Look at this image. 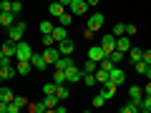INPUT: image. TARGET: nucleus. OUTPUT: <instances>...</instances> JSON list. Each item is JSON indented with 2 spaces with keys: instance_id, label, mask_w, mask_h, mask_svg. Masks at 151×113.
<instances>
[{
  "instance_id": "nucleus-1",
  "label": "nucleus",
  "mask_w": 151,
  "mask_h": 113,
  "mask_svg": "<svg viewBox=\"0 0 151 113\" xmlns=\"http://www.w3.org/2000/svg\"><path fill=\"white\" fill-rule=\"evenodd\" d=\"M33 55V45L25 43V40H18L15 43V60H30Z\"/></svg>"
},
{
  "instance_id": "nucleus-2",
  "label": "nucleus",
  "mask_w": 151,
  "mask_h": 113,
  "mask_svg": "<svg viewBox=\"0 0 151 113\" xmlns=\"http://www.w3.org/2000/svg\"><path fill=\"white\" fill-rule=\"evenodd\" d=\"M65 81H68L70 86H76V83H81V81H83V70L78 68L76 63H70L68 68H65Z\"/></svg>"
},
{
  "instance_id": "nucleus-3",
  "label": "nucleus",
  "mask_w": 151,
  "mask_h": 113,
  "mask_svg": "<svg viewBox=\"0 0 151 113\" xmlns=\"http://www.w3.org/2000/svg\"><path fill=\"white\" fill-rule=\"evenodd\" d=\"M25 30H28V23H23V20H20V23H15L13 28H8V38L18 43V40H23V35H25Z\"/></svg>"
},
{
  "instance_id": "nucleus-4",
  "label": "nucleus",
  "mask_w": 151,
  "mask_h": 113,
  "mask_svg": "<svg viewBox=\"0 0 151 113\" xmlns=\"http://www.w3.org/2000/svg\"><path fill=\"white\" fill-rule=\"evenodd\" d=\"M68 8H70V13H73V18H78V15H86L91 5H88L86 0H70Z\"/></svg>"
},
{
  "instance_id": "nucleus-5",
  "label": "nucleus",
  "mask_w": 151,
  "mask_h": 113,
  "mask_svg": "<svg viewBox=\"0 0 151 113\" xmlns=\"http://www.w3.org/2000/svg\"><path fill=\"white\" fill-rule=\"evenodd\" d=\"M43 58L48 60V65H55V60L60 58V50H58V45H45V48H43Z\"/></svg>"
},
{
  "instance_id": "nucleus-6",
  "label": "nucleus",
  "mask_w": 151,
  "mask_h": 113,
  "mask_svg": "<svg viewBox=\"0 0 151 113\" xmlns=\"http://www.w3.org/2000/svg\"><path fill=\"white\" fill-rule=\"evenodd\" d=\"M98 45H101V48L106 50V55H108L111 50H116V35H113V33H106V35L101 38V43H98Z\"/></svg>"
},
{
  "instance_id": "nucleus-7",
  "label": "nucleus",
  "mask_w": 151,
  "mask_h": 113,
  "mask_svg": "<svg viewBox=\"0 0 151 113\" xmlns=\"http://www.w3.org/2000/svg\"><path fill=\"white\" fill-rule=\"evenodd\" d=\"M108 81H111V83H116V86H121V83L126 81V73L119 68V65H113V68L108 70Z\"/></svg>"
},
{
  "instance_id": "nucleus-8",
  "label": "nucleus",
  "mask_w": 151,
  "mask_h": 113,
  "mask_svg": "<svg viewBox=\"0 0 151 113\" xmlns=\"http://www.w3.org/2000/svg\"><path fill=\"white\" fill-rule=\"evenodd\" d=\"M30 65L35 70H45L48 68V60L43 58V53H35V50H33V55H30Z\"/></svg>"
},
{
  "instance_id": "nucleus-9",
  "label": "nucleus",
  "mask_w": 151,
  "mask_h": 113,
  "mask_svg": "<svg viewBox=\"0 0 151 113\" xmlns=\"http://www.w3.org/2000/svg\"><path fill=\"white\" fill-rule=\"evenodd\" d=\"M86 28H91L93 33H96V30H101V28H103V13H93V15L88 18Z\"/></svg>"
},
{
  "instance_id": "nucleus-10",
  "label": "nucleus",
  "mask_w": 151,
  "mask_h": 113,
  "mask_svg": "<svg viewBox=\"0 0 151 113\" xmlns=\"http://www.w3.org/2000/svg\"><path fill=\"white\" fill-rule=\"evenodd\" d=\"M55 45H58L60 55H73V50H76V40H70V38H65V40H60Z\"/></svg>"
},
{
  "instance_id": "nucleus-11",
  "label": "nucleus",
  "mask_w": 151,
  "mask_h": 113,
  "mask_svg": "<svg viewBox=\"0 0 151 113\" xmlns=\"http://www.w3.org/2000/svg\"><path fill=\"white\" fill-rule=\"evenodd\" d=\"M25 106H28V101H25V98H23V96H15L10 103H8V113H18L20 108H25Z\"/></svg>"
},
{
  "instance_id": "nucleus-12",
  "label": "nucleus",
  "mask_w": 151,
  "mask_h": 113,
  "mask_svg": "<svg viewBox=\"0 0 151 113\" xmlns=\"http://www.w3.org/2000/svg\"><path fill=\"white\" fill-rule=\"evenodd\" d=\"M88 58L96 60V63H101V60L106 58V50H103L101 45H91V48H88Z\"/></svg>"
},
{
  "instance_id": "nucleus-13",
  "label": "nucleus",
  "mask_w": 151,
  "mask_h": 113,
  "mask_svg": "<svg viewBox=\"0 0 151 113\" xmlns=\"http://www.w3.org/2000/svg\"><path fill=\"white\" fill-rule=\"evenodd\" d=\"M98 93H101V96L106 98V101H111V98L116 96V83H111V81H108V83H103V86H101V91H98Z\"/></svg>"
},
{
  "instance_id": "nucleus-14",
  "label": "nucleus",
  "mask_w": 151,
  "mask_h": 113,
  "mask_svg": "<svg viewBox=\"0 0 151 113\" xmlns=\"http://www.w3.org/2000/svg\"><path fill=\"white\" fill-rule=\"evenodd\" d=\"M129 48H131V38L129 35H119V38H116V50L129 53Z\"/></svg>"
},
{
  "instance_id": "nucleus-15",
  "label": "nucleus",
  "mask_w": 151,
  "mask_h": 113,
  "mask_svg": "<svg viewBox=\"0 0 151 113\" xmlns=\"http://www.w3.org/2000/svg\"><path fill=\"white\" fill-rule=\"evenodd\" d=\"M0 25L13 28V25H15V15H13L10 10H0Z\"/></svg>"
},
{
  "instance_id": "nucleus-16",
  "label": "nucleus",
  "mask_w": 151,
  "mask_h": 113,
  "mask_svg": "<svg viewBox=\"0 0 151 113\" xmlns=\"http://www.w3.org/2000/svg\"><path fill=\"white\" fill-rule=\"evenodd\" d=\"M50 35H53L55 43H60V40H65V38H68V30H65V25H55L53 30H50Z\"/></svg>"
},
{
  "instance_id": "nucleus-17",
  "label": "nucleus",
  "mask_w": 151,
  "mask_h": 113,
  "mask_svg": "<svg viewBox=\"0 0 151 113\" xmlns=\"http://www.w3.org/2000/svg\"><path fill=\"white\" fill-rule=\"evenodd\" d=\"M0 48H3V55H5V58H15V40H10V38H8Z\"/></svg>"
},
{
  "instance_id": "nucleus-18",
  "label": "nucleus",
  "mask_w": 151,
  "mask_h": 113,
  "mask_svg": "<svg viewBox=\"0 0 151 113\" xmlns=\"http://www.w3.org/2000/svg\"><path fill=\"white\" fill-rule=\"evenodd\" d=\"M15 70H18V75H28L33 70V65H30V60H15Z\"/></svg>"
},
{
  "instance_id": "nucleus-19",
  "label": "nucleus",
  "mask_w": 151,
  "mask_h": 113,
  "mask_svg": "<svg viewBox=\"0 0 151 113\" xmlns=\"http://www.w3.org/2000/svg\"><path fill=\"white\" fill-rule=\"evenodd\" d=\"M0 75H3V81H10V78L18 75V70L13 68V65H0Z\"/></svg>"
},
{
  "instance_id": "nucleus-20",
  "label": "nucleus",
  "mask_w": 151,
  "mask_h": 113,
  "mask_svg": "<svg viewBox=\"0 0 151 113\" xmlns=\"http://www.w3.org/2000/svg\"><path fill=\"white\" fill-rule=\"evenodd\" d=\"M48 13H50V15H53V18H60V15H63V3H58V0H55V3H50V5H48Z\"/></svg>"
},
{
  "instance_id": "nucleus-21",
  "label": "nucleus",
  "mask_w": 151,
  "mask_h": 113,
  "mask_svg": "<svg viewBox=\"0 0 151 113\" xmlns=\"http://www.w3.org/2000/svg\"><path fill=\"white\" fill-rule=\"evenodd\" d=\"M129 98L131 101H141V98H144V88L141 86H131L129 88Z\"/></svg>"
},
{
  "instance_id": "nucleus-22",
  "label": "nucleus",
  "mask_w": 151,
  "mask_h": 113,
  "mask_svg": "<svg viewBox=\"0 0 151 113\" xmlns=\"http://www.w3.org/2000/svg\"><path fill=\"white\" fill-rule=\"evenodd\" d=\"M53 83L55 86H68V81H65V70H60V68H55V73H53Z\"/></svg>"
},
{
  "instance_id": "nucleus-23",
  "label": "nucleus",
  "mask_w": 151,
  "mask_h": 113,
  "mask_svg": "<svg viewBox=\"0 0 151 113\" xmlns=\"http://www.w3.org/2000/svg\"><path fill=\"white\" fill-rule=\"evenodd\" d=\"M58 101H60V98L55 96V93H50V96H45V98H43V103H45V108H48V111H53V108L58 106Z\"/></svg>"
},
{
  "instance_id": "nucleus-24",
  "label": "nucleus",
  "mask_w": 151,
  "mask_h": 113,
  "mask_svg": "<svg viewBox=\"0 0 151 113\" xmlns=\"http://www.w3.org/2000/svg\"><path fill=\"white\" fill-rule=\"evenodd\" d=\"M129 58L134 60V63H136V60H144V50L136 48V45H131V48H129Z\"/></svg>"
},
{
  "instance_id": "nucleus-25",
  "label": "nucleus",
  "mask_w": 151,
  "mask_h": 113,
  "mask_svg": "<svg viewBox=\"0 0 151 113\" xmlns=\"http://www.w3.org/2000/svg\"><path fill=\"white\" fill-rule=\"evenodd\" d=\"M28 111L30 113H43V111H48V108H45L43 101H35V103H28Z\"/></svg>"
},
{
  "instance_id": "nucleus-26",
  "label": "nucleus",
  "mask_w": 151,
  "mask_h": 113,
  "mask_svg": "<svg viewBox=\"0 0 151 113\" xmlns=\"http://www.w3.org/2000/svg\"><path fill=\"white\" fill-rule=\"evenodd\" d=\"M70 63H73V58H70V55H60V58L55 60V68H60V70H65V68H68Z\"/></svg>"
},
{
  "instance_id": "nucleus-27",
  "label": "nucleus",
  "mask_w": 151,
  "mask_h": 113,
  "mask_svg": "<svg viewBox=\"0 0 151 113\" xmlns=\"http://www.w3.org/2000/svg\"><path fill=\"white\" fill-rule=\"evenodd\" d=\"M96 68H98V63H96V60H91V58H88L86 63L81 65V70H83V73H96Z\"/></svg>"
},
{
  "instance_id": "nucleus-28",
  "label": "nucleus",
  "mask_w": 151,
  "mask_h": 113,
  "mask_svg": "<svg viewBox=\"0 0 151 113\" xmlns=\"http://www.w3.org/2000/svg\"><path fill=\"white\" fill-rule=\"evenodd\" d=\"M96 83H108V70H103V68H96Z\"/></svg>"
},
{
  "instance_id": "nucleus-29",
  "label": "nucleus",
  "mask_w": 151,
  "mask_h": 113,
  "mask_svg": "<svg viewBox=\"0 0 151 113\" xmlns=\"http://www.w3.org/2000/svg\"><path fill=\"white\" fill-rule=\"evenodd\" d=\"M108 58H111V60H113L116 65H119V63H124L126 53H121V50H111V53H108Z\"/></svg>"
},
{
  "instance_id": "nucleus-30",
  "label": "nucleus",
  "mask_w": 151,
  "mask_h": 113,
  "mask_svg": "<svg viewBox=\"0 0 151 113\" xmlns=\"http://www.w3.org/2000/svg\"><path fill=\"white\" fill-rule=\"evenodd\" d=\"M0 98H3V101H5V103H10L13 98H15V96H13V91H10V88H8V86H3V88H0Z\"/></svg>"
},
{
  "instance_id": "nucleus-31",
  "label": "nucleus",
  "mask_w": 151,
  "mask_h": 113,
  "mask_svg": "<svg viewBox=\"0 0 151 113\" xmlns=\"http://www.w3.org/2000/svg\"><path fill=\"white\" fill-rule=\"evenodd\" d=\"M70 23H73V13H70V10H68V13H63V15L58 18V25H65V28H68Z\"/></svg>"
},
{
  "instance_id": "nucleus-32",
  "label": "nucleus",
  "mask_w": 151,
  "mask_h": 113,
  "mask_svg": "<svg viewBox=\"0 0 151 113\" xmlns=\"http://www.w3.org/2000/svg\"><path fill=\"white\" fill-rule=\"evenodd\" d=\"M55 96H58L60 101H65V98L70 96V91H68V88H65V83H63V86H58V88H55Z\"/></svg>"
},
{
  "instance_id": "nucleus-33",
  "label": "nucleus",
  "mask_w": 151,
  "mask_h": 113,
  "mask_svg": "<svg viewBox=\"0 0 151 113\" xmlns=\"http://www.w3.org/2000/svg\"><path fill=\"white\" fill-rule=\"evenodd\" d=\"M38 28H40V33H43V35H48V33L53 30L55 25H53V23H50V20H43V23H40V25H38Z\"/></svg>"
},
{
  "instance_id": "nucleus-34",
  "label": "nucleus",
  "mask_w": 151,
  "mask_h": 113,
  "mask_svg": "<svg viewBox=\"0 0 151 113\" xmlns=\"http://www.w3.org/2000/svg\"><path fill=\"white\" fill-rule=\"evenodd\" d=\"M83 83L86 86H96V73H83Z\"/></svg>"
},
{
  "instance_id": "nucleus-35",
  "label": "nucleus",
  "mask_w": 151,
  "mask_h": 113,
  "mask_svg": "<svg viewBox=\"0 0 151 113\" xmlns=\"http://www.w3.org/2000/svg\"><path fill=\"white\" fill-rule=\"evenodd\" d=\"M141 111H149V113H151V96L141 98Z\"/></svg>"
},
{
  "instance_id": "nucleus-36",
  "label": "nucleus",
  "mask_w": 151,
  "mask_h": 113,
  "mask_svg": "<svg viewBox=\"0 0 151 113\" xmlns=\"http://www.w3.org/2000/svg\"><path fill=\"white\" fill-rule=\"evenodd\" d=\"M20 10H23V5L18 3V0H13V5H10V13H13V15H20Z\"/></svg>"
},
{
  "instance_id": "nucleus-37",
  "label": "nucleus",
  "mask_w": 151,
  "mask_h": 113,
  "mask_svg": "<svg viewBox=\"0 0 151 113\" xmlns=\"http://www.w3.org/2000/svg\"><path fill=\"white\" fill-rule=\"evenodd\" d=\"M55 88H58L55 83H45V86H43V93H45V96H50V93H55Z\"/></svg>"
},
{
  "instance_id": "nucleus-38",
  "label": "nucleus",
  "mask_w": 151,
  "mask_h": 113,
  "mask_svg": "<svg viewBox=\"0 0 151 113\" xmlns=\"http://www.w3.org/2000/svg\"><path fill=\"white\" fill-rule=\"evenodd\" d=\"M113 35H126V25H113Z\"/></svg>"
},
{
  "instance_id": "nucleus-39",
  "label": "nucleus",
  "mask_w": 151,
  "mask_h": 113,
  "mask_svg": "<svg viewBox=\"0 0 151 113\" xmlns=\"http://www.w3.org/2000/svg\"><path fill=\"white\" fill-rule=\"evenodd\" d=\"M103 103H106V98H103L101 93H96V98H93V106H96V108H101Z\"/></svg>"
},
{
  "instance_id": "nucleus-40",
  "label": "nucleus",
  "mask_w": 151,
  "mask_h": 113,
  "mask_svg": "<svg viewBox=\"0 0 151 113\" xmlns=\"http://www.w3.org/2000/svg\"><path fill=\"white\" fill-rule=\"evenodd\" d=\"M45 45H55V40H53L50 33H48V35H43V48H45Z\"/></svg>"
},
{
  "instance_id": "nucleus-41",
  "label": "nucleus",
  "mask_w": 151,
  "mask_h": 113,
  "mask_svg": "<svg viewBox=\"0 0 151 113\" xmlns=\"http://www.w3.org/2000/svg\"><path fill=\"white\" fill-rule=\"evenodd\" d=\"M13 0H0V10H10Z\"/></svg>"
},
{
  "instance_id": "nucleus-42",
  "label": "nucleus",
  "mask_w": 151,
  "mask_h": 113,
  "mask_svg": "<svg viewBox=\"0 0 151 113\" xmlns=\"http://www.w3.org/2000/svg\"><path fill=\"white\" fill-rule=\"evenodd\" d=\"M126 35L134 38V35H136V25H126Z\"/></svg>"
},
{
  "instance_id": "nucleus-43",
  "label": "nucleus",
  "mask_w": 151,
  "mask_h": 113,
  "mask_svg": "<svg viewBox=\"0 0 151 113\" xmlns=\"http://www.w3.org/2000/svg\"><path fill=\"white\" fill-rule=\"evenodd\" d=\"M83 38H88V40L93 38V30H91V28H83Z\"/></svg>"
},
{
  "instance_id": "nucleus-44",
  "label": "nucleus",
  "mask_w": 151,
  "mask_h": 113,
  "mask_svg": "<svg viewBox=\"0 0 151 113\" xmlns=\"http://www.w3.org/2000/svg\"><path fill=\"white\" fill-rule=\"evenodd\" d=\"M144 60H146V63L151 65V50H144Z\"/></svg>"
},
{
  "instance_id": "nucleus-45",
  "label": "nucleus",
  "mask_w": 151,
  "mask_h": 113,
  "mask_svg": "<svg viewBox=\"0 0 151 113\" xmlns=\"http://www.w3.org/2000/svg\"><path fill=\"white\" fill-rule=\"evenodd\" d=\"M0 113H8V103L5 101H0Z\"/></svg>"
},
{
  "instance_id": "nucleus-46",
  "label": "nucleus",
  "mask_w": 151,
  "mask_h": 113,
  "mask_svg": "<svg viewBox=\"0 0 151 113\" xmlns=\"http://www.w3.org/2000/svg\"><path fill=\"white\" fill-rule=\"evenodd\" d=\"M144 93H146V96H151V81H149V83L144 86Z\"/></svg>"
},
{
  "instance_id": "nucleus-47",
  "label": "nucleus",
  "mask_w": 151,
  "mask_h": 113,
  "mask_svg": "<svg viewBox=\"0 0 151 113\" xmlns=\"http://www.w3.org/2000/svg\"><path fill=\"white\" fill-rule=\"evenodd\" d=\"M86 3L88 5H98V0H86Z\"/></svg>"
},
{
  "instance_id": "nucleus-48",
  "label": "nucleus",
  "mask_w": 151,
  "mask_h": 113,
  "mask_svg": "<svg viewBox=\"0 0 151 113\" xmlns=\"http://www.w3.org/2000/svg\"><path fill=\"white\" fill-rule=\"evenodd\" d=\"M58 3H63V5H68V3H70V0H58Z\"/></svg>"
},
{
  "instance_id": "nucleus-49",
  "label": "nucleus",
  "mask_w": 151,
  "mask_h": 113,
  "mask_svg": "<svg viewBox=\"0 0 151 113\" xmlns=\"http://www.w3.org/2000/svg\"><path fill=\"white\" fill-rule=\"evenodd\" d=\"M3 58H5V55H3V48H0V60H3Z\"/></svg>"
},
{
  "instance_id": "nucleus-50",
  "label": "nucleus",
  "mask_w": 151,
  "mask_h": 113,
  "mask_svg": "<svg viewBox=\"0 0 151 113\" xmlns=\"http://www.w3.org/2000/svg\"><path fill=\"white\" fill-rule=\"evenodd\" d=\"M0 81H3V75H0Z\"/></svg>"
},
{
  "instance_id": "nucleus-51",
  "label": "nucleus",
  "mask_w": 151,
  "mask_h": 113,
  "mask_svg": "<svg viewBox=\"0 0 151 113\" xmlns=\"http://www.w3.org/2000/svg\"><path fill=\"white\" fill-rule=\"evenodd\" d=\"M0 101H3V98H0Z\"/></svg>"
}]
</instances>
